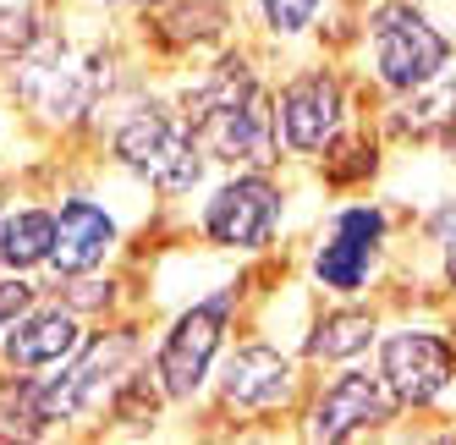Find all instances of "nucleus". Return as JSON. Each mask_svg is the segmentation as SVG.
Returning a JSON list of instances; mask_svg holds the SVG:
<instances>
[{
    "instance_id": "nucleus-1",
    "label": "nucleus",
    "mask_w": 456,
    "mask_h": 445,
    "mask_svg": "<svg viewBox=\"0 0 456 445\" xmlns=\"http://www.w3.org/2000/svg\"><path fill=\"white\" fill-rule=\"evenodd\" d=\"M176 105L192 126L199 149L215 171H281V126H275V83L265 77V61L253 44L232 39L209 50L199 67H187L176 83Z\"/></svg>"
},
{
    "instance_id": "nucleus-2",
    "label": "nucleus",
    "mask_w": 456,
    "mask_h": 445,
    "mask_svg": "<svg viewBox=\"0 0 456 445\" xmlns=\"http://www.w3.org/2000/svg\"><path fill=\"white\" fill-rule=\"evenodd\" d=\"M100 160L133 182L138 193H149L154 204H187L199 198L209 176H215V160L199 149L192 126L176 105L171 88H149V83H133L121 100L100 116Z\"/></svg>"
},
{
    "instance_id": "nucleus-3",
    "label": "nucleus",
    "mask_w": 456,
    "mask_h": 445,
    "mask_svg": "<svg viewBox=\"0 0 456 445\" xmlns=\"http://www.w3.org/2000/svg\"><path fill=\"white\" fill-rule=\"evenodd\" d=\"M242 303H248V275H232L209 286L204 297L182 303L166 330L154 336L149 346V374L159 379V391L176 412H192L209 401V385H215V368L225 358V346L237 336V320H242Z\"/></svg>"
},
{
    "instance_id": "nucleus-4",
    "label": "nucleus",
    "mask_w": 456,
    "mask_h": 445,
    "mask_svg": "<svg viewBox=\"0 0 456 445\" xmlns=\"http://www.w3.org/2000/svg\"><path fill=\"white\" fill-rule=\"evenodd\" d=\"M357 39H363V67L374 88L390 100L435 88L456 61V39L418 0H369L357 17Z\"/></svg>"
},
{
    "instance_id": "nucleus-5",
    "label": "nucleus",
    "mask_w": 456,
    "mask_h": 445,
    "mask_svg": "<svg viewBox=\"0 0 456 445\" xmlns=\"http://www.w3.org/2000/svg\"><path fill=\"white\" fill-rule=\"evenodd\" d=\"M286 182L281 171H215L192 209V231L204 247L232 259H265L286 226Z\"/></svg>"
},
{
    "instance_id": "nucleus-6",
    "label": "nucleus",
    "mask_w": 456,
    "mask_h": 445,
    "mask_svg": "<svg viewBox=\"0 0 456 445\" xmlns=\"http://www.w3.org/2000/svg\"><path fill=\"white\" fill-rule=\"evenodd\" d=\"M303 396L308 363L297 358V346H281L270 336H232L209 385L220 418H297Z\"/></svg>"
},
{
    "instance_id": "nucleus-7",
    "label": "nucleus",
    "mask_w": 456,
    "mask_h": 445,
    "mask_svg": "<svg viewBox=\"0 0 456 445\" xmlns=\"http://www.w3.org/2000/svg\"><path fill=\"white\" fill-rule=\"evenodd\" d=\"M390 231H396V220L379 198L336 204L308 247V286L319 297H369L385 270Z\"/></svg>"
},
{
    "instance_id": "nucleus-8",
    "label": "nucleus",
    "mask_w": 456,
    "mask_h": 445,
    "mask_svg": "<svg viewBox=\"0 0 456 445\" xmlns=\"http://www.w3.org/2000/svg\"><path fill=\"white\" fill-rule=\"evenodd\" d=\"M275 126L286 166H314L352 126V83L336 61H303L275 77Z\"/></svg>"
},
{
    "instance_id": "nucleus-9",
    "label": "nucleus",
    "mask_w": 456,
    "mask_h": 445,
    "mask_svg": "<svg viewBox=\"0 0 456 445\" xmlns=\"http://www.w3.org/2000/svg\"><path fill=\"white\" fill-rule=\"evenodd\" d=\"M396 418H402V401L390 396L374 363L357 358V363H341L336 374H324L319 385H308L297 407V434L314 445H346L363 434H385Z\"/></svg>"
},
{
    "instance_id": "nucleus-10",
    "label": "nucleus",
    "mask_w": 456,
    "mask_h": 445,
    "mask_svg": "<svg viewBox=\"0 0 456 445\" xmlns=\"http://www.w3.org/2000/svg\"><path fill=\"white\" fill-rule=\"evenodd\" d=\"M374 368L402 401V412H429L456 391V336L440 325H385L374 341Z\"/></svg>"
},
{
    "instance_id": "nucleus-11",
    "label": "nucleus",
    "mask_w": 456,
    "mask_h": 445,
    "mask_svg": "<svg viewBox=\"0 0 456 445\" xmlns=\"http://www.w3.org/2000/svg\"><path fill=\"white\" fill-rule=\"evenodd\" d=\"M126 242V214L116 198L94 193V187H61L55 193V253H50V280L88 275L116 264V253Z\"/></svg>"
},
{
    "instance_id": "nucleus-12",
    "label": "nucleus",
    "mask_w": 456,
    "mask_h": 445,
    "mask_svg": "<svg viewBox=\"0 0 456 445\" xmlns=\"http://www.w3.org/2000/svg\"><path fill=\"white\" fill-rule=\"evenodd\" d=\"M242 28L237 0H154L133 17V39L154 61H204Z\"/></svg>"
},
{
    "instance_id": "nucleus-13",
    "label": "nucleus",
    "mask_w": 456,
    "mask_h": 445,
    "mask_svg": "<svg viewBox=\"0 0 456 445\" xmlns=\"http://www.w3.org/2000/svg\"><path fill=\"white\" fill-rule=\"evenodd\" d=\"M88 330L94 320H83L61 292H45L22 320L0 330V374H50L61 363H72Z\"/></svg>"
},
{
    "instance_id": "nucleus-14",
    "label": "nucleus",
    "mask_w": 456,
    "mask_h": 445,
    "mask_svg": "<svg viewBox=\"0 0 456 445\" xmlns=\"http://www.w3.org/2000/svg\"><path fill=\"white\" fill-rule=\"evenodd\" d=\"M385 330V313L363 297H330V308L314 313L297 336V358L308 368H341L357 358H374V341Z\"/></svg>"
},
{
    "instance_id": "nucleus-15",
    "label": "nucleus",
    "mask_w": 456,
    "mask_h": 445,
    "mask_svg": "<svg viewBox=\"0 0 456 445\" xmlns=\"http://www.w3.org/2000/svg\"><path fill=\"white\" fill-rule=\"evenodd\" d=\"M55 253V198H12L0 220V270L45 275Z\"/></svg>"
},
{
    "instance_id": "nucleus-16",
    "label": "nucleus",
    "mask_w": 456,
    "mask_h": 445,
    "mask_svg": "<svg viewBox=\"0 0 456 445\" xmlns=\"http://www.w3.org/2000/svg\"><path fill=\"white\" fill-rule=\"evenodd\" d=\"M336 0H248V22L258 28V39L265 44H303L319 34L324 12H330Z\"/></svg>"
},
{
    "instance_id": "nucleus-17",
    "label": "nucleus",
    "mask_w": 456,
    "mask_h": 445,
    "mask_svg": "<svg viewBox=\"0 0 456 445\" xmlns=\"http://www.w3.org/2000/svg\"><path fill=\"white\" fill-rule=\"evenodd\" d=\"M314 171H319L324 187H357V182H369L379 171V138H369V126L352 121L346 133L314 160Z\"/></svg>"
},
{
    "instance_id": "nucleus-18",
    "label": "nucleus",
    "mask_w": 456,
    "mask_h": 445,
    "mask_svg": "<svg viewBox=\"0 0 456 445\" xmlns=\"http://www.w3.org/2000/svg\"><path fill=\"white\" fill-rule=\"evenodd\" d=\"M50 292H61L83 320H116V308L126 303V280L105 264V270H88V275H67V280H50Z\"/></svg>"
},
{
    "instance_id": "nucleus-19",
    "label": "nucleus",
    "mask_w": 456,
    "mask_h": 445,
    "mask_svg": "<svg viewBox=\"0 0 456 445\" xmlns=\"http://www.w3.org/2000/svg\"><path fill=\"white\" fill-rule=\"evenodd\" d=\"M50 292V275H17V270H0V330L12 320H22L28 308Z\"/></svg>"
},
{
    "instance_id": "nucleus-20",
    "label": "nucleus",
    "mask_w": 456,
    "mask_h": 445,
    "mask_svg": "<svg viewBox=\"0 0 456 445\" xmlns=\"http://www.w3.org/2000/svg\"><path fill=\"white\" fill-rule=\"evenodd\" d=\"M83 6H88V12H105V17H126V22H133L143 6H154V0H83Z\"/></svg>"
},
{
    "instance_id": "nucleus-21",
    "label": "nucleus",
    "mask_w": 456,
    "mask_h": 445,
    "mask_svg": "<svg viewBox=\"0 0 456 445\" xmlns=\"http://www.w3.org/2000/svg\"><path fill=\"white\" fill-rule=\"evenodd\" d=\"M440 275H445V292H451V303H456V237L440 247Z\"/></svg>"
},
{
    "instance_id": "nucleus-22",
    "label": "nucleus",
    "mask_w": 456,
    "mask_h": 445,
    "mask_svg": "<svg viewBox=\"0 0 456 445\" xmlns=\"http://www.w3.org/2000/svg\"><path fill=\"white\" fill-rule=\"evenodd\" d=\"M0 220H6V204H0Z\"/></svg>"
},
{
    "instance_id": "nucleus-23",
    "label": "nucleus",
    "mask_w": 456,
    "mask_h": 445,
    "mask_svg": "<svg viewBox=\"0 0 456 445\" xmlns=\"http://www.w3.org/2000/svg\"><path fill=\"white\" fill-rule=\"evenodd\" d=\"M67 6H83V0H67Z\"/></svg>"
}]
</instances>
